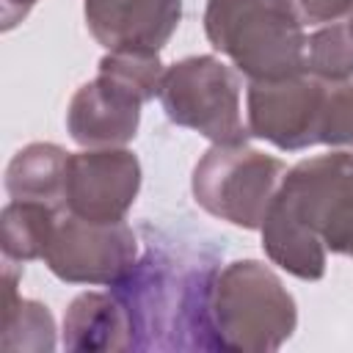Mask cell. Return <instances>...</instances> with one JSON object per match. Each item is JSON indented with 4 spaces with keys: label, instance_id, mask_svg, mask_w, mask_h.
<instances>
[{
    "label": "cell",
    "instance_id": "44dd1931",
    "mask_svg": "<svg viewBox=\"0 0 353 353\" xmlns=\"http://www.w3.org/2000/svg\"><path fill=\"white\" fill-rule=\"evenodd\" d=\"M39 0H0V28L3 30H11L17 28L36 6Z\"/></svg>",
    "mask_w": 353,
    "mask_h": 353
},
{
    "label": "cell",
    "instance_id": "52a82bcc",
    "mask_svg": "<svg viewBox=\"0 0 353 353\" xmlns=\"http://www.w3.org/2000/svg\"><path fill=\"white\" fill-rule=\"evenodd\" d=\"M41 259L66 284L113 287L138 262V234L127 221H88L61 212Z\"/></svg>",
    "mask_w": 353,
    "mask_h": 353
},
{
    "label": "cell",
    "instance_id": "9c48e42d",
    "mask_svg": "<svg viewBox=\"0 0 353 353\" xmlns=\"http://www.w3.org/2000/svg\"><path fill=\"white\" fill-rule=\"evenodd\" d=\"M141 190V163L124 149H83L69 154L66 212L88 221H124Z\"/></svg>",
    "mask_w": 353,
    "mask_h": 353
},
{
    "label": "cell",
    "instance_id": "2e32d148",
    "mask_svg": "<svg viewBox=\"0 0 353 353\" xmlns=\"http://www.w3.org/2000/svg\"><path fill=\"white\" fill-rule=\"evenodd\" d=\"M58 210L41 201H17L11 199L0 212V243L3 259L11 262H30L41 259L50 237L58 223Z\"/></svg>",
    "mask_w": 353,
    "mask_h": 353
},
{
    "label": "cell",
    "instance_id": "d6986e66",
    "mask_svg": "<svg viewBox=\"0 0 353 353\" xmlns=\"http://www.w3.org/2000/svg\"><path fill=\"white\" fill-rule=\"evenodd\" d=\"M320 143L325 146H353V83H328L323 119H320Z\"/></svg>",
    "mask_w": 353,
    "mask_h": 353
},
{
    "label": "cell",
    "instance_id": "8992f818",
    "mask_svg": "<svg viewBox=\"0 0 353 353\" xmlns=\"http://www.w3.org/2000/svg\"><path fill=\"white\" fill-rule=\"evenodd\" d=\"M279 196L331 254L353 256V154L331 152L295 163Z\"/></svg>",
    "mask_w": 353,
    "mask_h": 353
},
{
    "label": "cell",
    "instance_id": "7402d4cb",
    "mask_svg": "<svg viewBox=\"0 0 353 353\" xmlns=\"http://www.w3.org/2000/svg\"><path fill=\"white\" fill-rule=\"evenodd\" d=\"M350 25H353V14H350Z\"/></svg>",
    "mask_w": 353,
    "mask_h": 353
},
{
    "label": "cell",
    "instance_id": "7a4b0ae2",
    "mask_svg": "<svg viewBox=\"0 0 353 353\" xmlns=\"http://www.w3.org/2000/svg\"><path fill=\"white\" fill-rule=\"evenodd\" d=\"M204 33L248 83L306 72L303 25L284 0H207Z\"/></svg>",
    "mask_w": 353,
    "mask_h": 353
},
{
    "label": "cell",
    "instance_id": "8fae6325",
    "mask_svg": "<svg viewBox=\"0 0 353 353\" xmlns=\"http://www.w3.org/2000/svg\"><path fill=\"white\" fill-rule=\"evenodd\" d=\"M85 28L105 50L160 52L182 19V0H85Z\"/></svg>",
    "mask_w": 353,
    "mask_h": 353
},
{
    "label": "cell",
    "instance_id": "5bb4252c",
    "mask_svg": "<svg viewBox=\"0 0 353 353\" xmlns=\"http://www.w3.org/2000/svg\"><path fill=\"white\" fill-rule=\"evenodd\" d=\"M69 152L58 143H28L6 165V193L17 201H41L66 212Z\"/></svg>",
    "mask_w": 353,
    "mask_h": 353
},
{
    "label": "cell",
    "instance_id": "6da1fadb",
    "mask_svg": "<svg viewBox=\"0 0 353 353\" xmlns=\"http://www.w3.org/2000/svg\"><path fill=\"white\" fill-rule=\"evenodd\" d=\"M215 262L218 254L201 245L149 243L135 268L110 287L130 317L132 350H218L210 317L221 270Z\"/></svg>",
    "mask_w": 353,
    "mask_h": 353
},
{
    "label": "cell",
    "instance_id": "ba28073f",
    "mask_svg": "<svg viewBox=\"0 0 353 353\" xmlns=\"http://www.w3.org/2000/svg\"><path fill=\"white\" fill-rule=\"evenodd\" d=\"M325 80L295 74L284 80H256L245 91V124L259 141L281 152H303L320 143Z\"/></svg>",
    "mask_w": 353,
    "mask_h": 353
},
{
    "label": "cell",
    "instance_id": "30bf717a",
    "mask_svg": "<svg viewBox=\"0 0 353 353\" xmlns=\"http://www.w3.org/2000/svg\"><path fill=\"white\" fill-rule=\"evenodd\" d=\"M143 102L105 74L83 83L66 108V132L83 149L127 146L138 135Z\"/></svg>",
    "mask_w": 353,
    "mask_h": 353
},
{
    "label": "cell",
    "instance_id": "9a60e30c",
    "mask_svg": "<svg viewBox=\"0 0 353 353\" xmlns=\"http://www.w3.org/2000/svg\"><path fill=\"white\" fill-rule=\"evenodd\" d=\"M17 262L6 259V312H3V350H55V320L52 312L30 298L17 295Z\"/></svg>",
    "mask_w": 353,
    "mask_h": 353
},
{
    "label": "cell",
    "instance_id": "e0dca14e",
    "mask_svg": "<svg viewBox=\"0 0 353 353\" xmlns=\"http://www.w3.org/2000/svg\"><path fill=\"white\" fill-rule=\"evenodd\" d=\"M306 74L325 83L353 77V25L331 22L306 39Z\"/></svg>",
    "mask_w": 353,
    "mask_h": 353
},
{
    "label": "cell",
    "instance_id": "3957f363",
    "mask_svg": "<svg viewBox=\"0 0 353 353\" xmlns=\"http://www.w3.org/2000/svg\"><path fill=\"white\" fill-rule=\"evenodd\" d=\"M210 317L218 350L273 353L295 334L298 306L265 262L237 259L215 273Z\"/></svg>",
    "mask_w": 353,
    "mask_h": 353
},
{
    "label": "cell",
    "instance_id": "7c38bea8",
    "mask_svg": "<svg viewBox=\"0 0 353 353\" xmlns=\"http://www.w3.org/2000/svg\"><path fill=\"white\" fill-rule=\"evenodd\" d=\"M259 232H262V248L273 265L303 281H317L325 276L328 248L279 193L273 196Z\"/></svg>",
    "mask_w": 353,
    "mask_h": 353
},
{
    "label": "cell",
    "instance_id": "ac0fdd59",
    "mask_svg": "<svg viewBox=\"0 0 353 353\" xmlns=\"http://www.w3.org/2000/svg\"><path fill=\"white\" fill-rule=\"evenodd\" d=\"M97 74L110 77L141 102H149L160 94L165 66L152 50H108V55L99 58Z\"/></svg>",
    "mask_w": 353,
    "mask_h": 353
},
{
    "label": "cell",
    "instance_id": "277c9868",
    "mask_svg": "<svg viewBox=\"0 0 353 353\" xmlns=\"http://www.w3.org/2000/svg\"><path fill=\"white\" fill-rule=\"evenodd\" d=\"M287 165L248 143H212L196 163L190 190L196 204L218 221L259 229L279 193Z\"/></svg>",
    "mask_w": 353,
    "mask_h": 353
},
{
    "label": "cell",
    "instance_id": "ffe728a7",
    "mask_svg": "<svg viewBox=\"0 0 353 353\" xmlns=\"http://www.w3.org/2000/svg\"><path fill=\"white\" fill-rule=\"evenodd\" d=\"M301 25H331L353 14V0H284Z\"/></svg>",
    "mask_w": 353,
    "mask_h": 353
},
{
    "label": "cell",
    "instance_id": "5b68a950",
    "mask_svg": "<svg viewBox=\"0 0 353 353\" xmlns=\"http://www.w3.org/2000/svg\"><path fill=\"white\" fill-rule=\"evenodd\" d=\"M157 99L171 124L212 143H245L251 135L240 113V77L215 55H190L165 66Z\"/></svg>",
    "mask_w": 353,
    "mask_h": 353
},
{
    "label": "cell",
    "instance_id": "4fadbf2b",
    "mask_svg": "<svg viewBox=\"0 0 353 353\" xmlns=\"http://www.w3.org/2000/svg\"><path fill=\"white\" fill-rule=\"evenodd\" d=\"M63 347L74 353L132 350V328L113 292H80L63 314Z\"/></svg>",
    "mask_w": 353,
    "mask_h": 353
}]
</instances>
